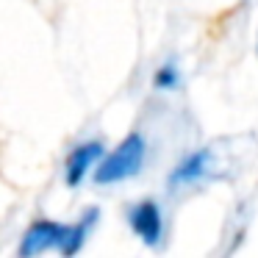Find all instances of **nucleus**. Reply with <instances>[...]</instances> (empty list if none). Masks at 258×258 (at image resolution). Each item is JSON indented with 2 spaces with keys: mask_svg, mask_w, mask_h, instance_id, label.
<instances>
[{
  "mask_svg": "<svg viewBox=\"0 0 258 258\" xmlns=\"http://www.w3.org/2000/svg\"><path fill=\"white\" fill-rule=\"evenodd\" d=\"M92 219H95V211H92V217H86L84 222L73 225V228H64V225H56V222L31 225L25 239H23L20 252H23V255H36V252H45V250H50V247H58L64 255H73V252L84 244Z\"/></svg>",
  "mask_w": 258,
  "mask_h": 258,
  "instance_id": "1",
  "label": "nucleus"
},
{
  "mask_svg": "<svg viewBox=\"0 0 258 258\" xmlns=\"http://www.w3.org/2000/svg\"><path fill=\"white\" fill-rule=\"evenodd\" d=\"M142 161H145V142L139 134H131L106 161L100 164V169L95 172L97 183H114V180L131 178V175L139 172Z\"/></svg>",
  "mask_w": 258,
  "mask_h": 258,
  "instance_id": "2",
  "label": "nucleus"
},
{
  "mask_svg": "<svg viewBox=\"0 0 258 258\" xmlns=\"http://www.w3.org/2000/svg\"><path fill=\"white\" fill-rule=\"evenodd\" d=\"M131 225L134 230L147 241V244H156L161 239V211L153 200H145L131 211Z\"/></svg>",
  "mask_w": 258,
  "mask_h": 258,
  "instance_id": "3",
  "label": "nucleus"
},
{
  "mask_svg": "<svg viewBox=\"0 0 258 258\" xmlns=\"http://www.w3.org/2000/svg\"><path fill=\"white\" fill-rule=\"evenodd\" d=\"M103 153L100 142H89V145H81L70 153L67 158V183L70 186H78L84 180V175L89 172V167L97 161V156Z\"/></svg>",
  "mask_w": 258,
  "mask_h": 258,
  "instance_id": "4",
  "label": "nucleus"
}]
</instances>
